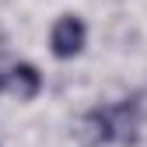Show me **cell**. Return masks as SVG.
<instances>
[{
    "mask_svg": "<svg viewBox=\"0 0 147 147\" xmlns=\"http://www.w3.org/2000/svg\"><path fill=\"white\" fill-rule=\"evenodd\" d=\"M140 123H144V112H140V102L137 98H123L116 105H105V109H91L84 116V137L88 144H137L140 140Z\"/></svg>",
    "mask_w": 147,
    "mask_h": 147,
    "instance_id": "obj_1",
    "label": "cell"
},
{
    "mask_svg": "<svg viewBox=\"0 0 147 147\" xmlns=\"http://www.w3.org/2000/svg\"><path fill=\"white\" fill-rule=\"evenodd\" d=\"M84 42H88V28H84V21L77 14L56 18V25H53V32H49V49H53L56 60H74L84 49Z\"/></svg>",
    "mask_w": 147,
    "mask_h": 147,
    "instance_id": "obj_2",
    "label": "cell"
},
{
    "mask_svg": "<svg viewBox=\"0 0 147 147\" xmlns=\"http://www.w3.org/2000/svg\"><path fill=\"white\" fill-rule=\"evenodd\" d=\"M7 88H11L21 102H32V98L42 91V74L35 70L32 63H18V67L7 70Z\"/></svg>",
    "mask_w": 147,
    "mask_h": 147,
    "instance_id": "obj_3",
    "label": "cell"
},
{
    "mask_svg": "<svg viewBox=\"0 0 147 147\" xmlns=\"http://www.w3.org/2000/svg\"><path fill=\"white\" fill-rule=\"evenodd\" d=\"M4 88H7V74L0 70V91H4Z\"/></svg>",
    "mask_w": 147,
    "mask_h": 147,
    "instance_id": "obj_4",
    "label": "cell"
}]
</instances>
